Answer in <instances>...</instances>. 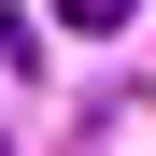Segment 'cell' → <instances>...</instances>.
<instances>
[{
	"mask_svg": "<svg viewBox=\"0 0 156 156\" xmlns=\"http://www.w3.org/2000/svg\"><path fill=\"white\" fill-rule=\"evenodd\" d=\"M57 14H71V29H128V0H57Z\"/></svg>",
	"mask_w": 156,
	"mask_h": 156,
	"instance_id": "6da1fadb",
	"label": "cell"
}]
</instances>
